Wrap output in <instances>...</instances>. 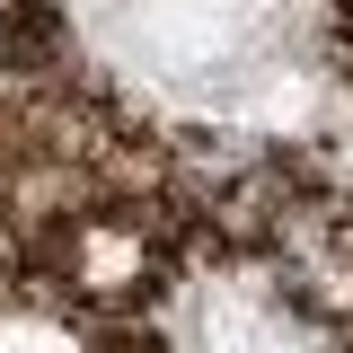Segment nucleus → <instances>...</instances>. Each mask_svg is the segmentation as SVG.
<instances>
[{
    "label": "nucleus",
    "instance_id": "f257e3e1",
    "mask_svg": "<svg viewBox=\"0 0 353 353\" xmlns=\"http://www.w3.org/2000/svg\"><path fill=\"white\" fill-rule=\"evenodd\" d=\"M0 353H80L53 318H36V309H9L0 318Z\"/></svg>",
    "mask_w": 353,
    "mask_h": 353
},
{
    "label": "nucleus",
    "instance_id": "f03ea898",
    "mask_svg": "<svg viewBox=\"0 0 353 353\" xmlns=\"http://www.w3.org/2000/svg\"><path fill=\"white\" fill-rule=\"evenodd\" d=\"M9 44H18V0H0V62H9Z\"/></svg>",
    "mask_w": 353,
    "mask_h": 353
}]
</instances>
